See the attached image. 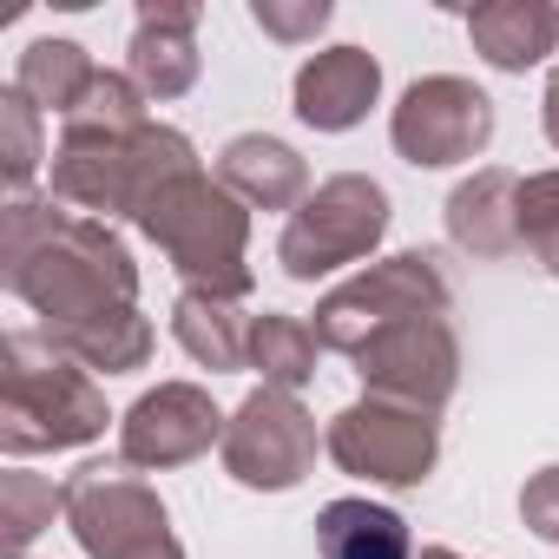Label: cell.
Here are the masks:
<instances>
[{
  "label": "cell",
  "instance_id": "5bb4252c",
  "mask_svg": "<svg viewBox=\"0 0 559 559\" xmlns=\"http://www.w3.org/2000/svg\"><path fill=\"white\" fill-rule=\"evenodd\" d=\"M217 185H224L237 204H257V211H297V204L310 198V165H304L284 139L243 132V139L224 145Z\"/></svg>",
  "mask_w": 559,
  "mask_h": 559
},
{
  "label": "cell",
  "instance_id": "44dd1931",
  "mask_svg": "<svg viewBox=\"0 0 559 559\" xmlns=\"http://www.w3.org/2000/svg\"><path fill=\"white\" fill-rule=\"evenodd\" d=\"M93 80H99V67H93L73 40H34V47L21 53L14 93H21V99H34V112H60V119H67Z\"/></svg>",
  "mask_w": 559,
  "mask_h": 559
},
{
  "label": "cell",
  "instance_id": "ac0fdd59",
  "mask_svg": "<svg viewBox=\"0 0 559 559\" xmlns=\"http://www.w3.org/2000/svg\"><path fill=\"white\" fill-rule=\"evenodd\" d=\"M191 27H198L191 8H145V14H139V34H132V80H139V93L178 99V93L198 80Z\"/></svg>",
  "mask_w": 559,
  "mask_h": 559
},
{
  "label": "cell",
  "instance_id": "6da1fadb",
  "mask_svg": "<svg viewBox=\"0 0 559 559\" xmlns=\"http://www.w3.org/2000/svg\"><path fill=\"white\" fill-rule=\"evenodd\" d=\"M0 276L40 317V330H67L99 310H126L139 297V270L99 217H80L67 204H34V198H8Z\"/></svg>",
  "mask_w": 559,
  "mask_h": 559
},
{
  "label": "cell",
  "instance_id": "9a60e30c",
  "mask_svg": "<svg viewBox=\"0 0 559 559\" xmlns=\"http://www.w3.org/2000/svg\"><path fill=\"white\" fill-rule=\"evenodd\" d=\"M448 237L480 263L513 257L520 250V178L513 171H474L448 198Z\"/></svg>",
  "mask_w": 559,
  "mask_h": 559
},
{
  "label": "cell",
  "instance_id": "ba28073f",
  "mask_svg": "<svg viewBox=\"0 0 559 559\" xmlns=\"http://www.w3.org/2000/svg\"><path fill=\"white\" fill-rule=\"evenodd\" d=\"M317 448H323L317 441V421L284 389H257L224 421V441H217L224 474L237 487H257V493H290V487H304V474L317 467Z\"/></svg>",
  "mask_w": 559,
  "mask_h": 559
},
{
  "label": "cell",
  "instance_id": "f1b7e54d",
  "mask_svg": "<svg viewBox=\"0 0 559 559\" xmlns=\"http://www.w3.org/2000/svg\"><path fill=\"white\" fill-rule=\"evenodd\" d=\"M546 139L559 145V73H552V86H546Z\"/></svg>",
  "mask_w": 559,
  "mask_h": 559
},
{
  "label": "cell",
  "instance_id": "83f0119b",
  "mask_svg": "<svg viewBox=\"0 0 559 559\" xmlns=\"http://www.w3.org/2000/svg\"><path fill=\"white\" fill-rule=\"evenodd\" d=\"M257 27H270V34H284V40H297V34H317L323 21H330V8L317 0V8H304V14H284V8H270V0H257Z\"/></svg>",
  "mask_w": 559,
  "mask_h": 559
},
{
  "label": "cell",
  "instance_id": "7a4b0ae2",
  "mask_svg": "<svg viewBox=\"0 0 559 559\" xmlns=\"http://www.w3.org/2000/svg\"><path fill=\"white\" fill-rule=\"evenodd\" d=\"M0 362H8L0 369V448L14 461L106 435V395L40 330H14Z\"/></svg>",
  "mask_w": 559,
  "mask_h": 559
},
{
  "label": "cell",
  "instance_id": "7402d4cb",
  "mask_svg": "<svg viewBox=\"0 0 559 559\" xmlns=\"http://www.w3.org/2000/svg\"><path fill=\"white\" fill-rule=\"evenodd\" d=\"M317 330L310 323H297V317H284V310H263L257 323H250V369L263 376V389H284V395H297L310 376H317Z\"/></svg>",
  "mask_w": 559,
  "mask_h": 559
},
{
  "label": "cell",
  "instance_id": "5b68a950",
  "mask_svg": "<svg viewBox=\"0 0 559 559\" xmlns=\"http://www.w3.org/2000/svg\"><path fill=\"white\" fill-rule=\"evenodd\" d=\"M454 290H448V270L441 257L428 250H402V257H382L369 263L362 276L336 284L323 304H317V343L336 349V356H362L382 330L395 323H415V317H448Z\"/></svg>",
  "mask_w": 559,
  "mask_h": 559
},
{
  "label": "cell",
  "instance_id": "8992f818",
  "mask_svg": "<svg viewBox=\"0 0 559 559\" xmlns=\"http://www.w3.org/2000/svg\"><path fill=\"white\" fill-rule=\"evenodd\" d=\"M389 230V191L376 178H323L284 224L276 237V263H284L297 284H317V276H336L349 263H362Z\"/></svg>",
  "mask_w": 559,
  "mask_h": 559
},
{
  "label": "cell",
  "instance_id": "277c9868",
  "mask_svg": "<svg viewBox=\"0 0 559 559\" xmlns=\"http://www.w3.org/2000/svg\"><path fill=\"white\" fill-rule=\"evenodd\" d=\"M139 224H145V237L178 263V276H185L191 290L230 297V304L250 297V270H243L250 217H243V204H237L224 185H211L204 171H185L178 185H165Z\"/></svg>",
  "mask_w": 559,
  "mask_h": 559
},
{
  "label": "cell",
  "instance_id": "52a82bcc",
  "mask_svg": "<svg viewBox=\"0 0 559 559\" xmlns=\"http://www.w3.org/2000/svg\"><path fill=\"white\" fill-rule=\"evenodd\" d=\"M60 493H67V526L93 559H139L145 546L171 539L165 500L126 461H86L80 474L60 480Z\"/></svg>",
  "mask_w": 559,
  "mask_h": 559
},
{
  "label": "cell",
  "instance_id": "4fadbf2b",
  "mask_svg": "<svg viewBox=\"0 0 559 559\" xmlns=\"http://www.w3.org/2000/svg\"><path fill=\"white\" fill-rule=\"evenodd\" d=\"M382 93V67L362 47H330L297 73V119L317 132H349Z\"/></svg>",
  "mask_w": 559,
  "mask_h": 559
},
{
  "label": "cell",
  "instance_id": "3957f363",
  "mask_svg": "<svg viewBox=\"0 0 559 559\" xmlns=\"http://www.w3.org/2000/svg\"><path fill=\"white\" fill-rule=\"evenodd\" d=\"M198 171L191 139L171 126H139L126 139H60L53 152V204L80 217H145L165 185Z\"/></svg>",
  "mask_w": 559,
  "mask_h": 559
},
{
  "label": "cell",
  "instance_id": "30bf717a",
  "mask_svg": "<svg viewBox=\"0 0 559 559\" xmlns=\"http://www.w3.org/2000/svg\"><path fill=\"white\" fill-rule=\"evenodd\" d=\"M389 139L408 165L435 171V165H461L474 158L487 139H493V99L474 86V80H454V73H435V80H415L389 119Z\"/></svg>",
  "mask_w": 559,
  "mask_h": 559
},
{
  "label": "cell",
  "instance_id": "e0dca14e",
  "mask_svg": "<svg viewBox=\"0 0 559 559\" xmlns=\"http://www.w3.org/2000/svg\"><path fill=\"white\" fill-rule=\"evenodd\" d=\"M60 356H73L86 376H132V369H145V356H152V323L139 317V304H126V310H99V317H86V323H67V330H40Z\"/></svg>",
  "mask_w": 559,
  "mask_h": 559
},
{
  "label": "cell",
  "instance_id": "603a6c76",
  "mask_svg": "<svg viewBox=\"0 0 559 559\" xmlns=\"http://www.w3.org/2000/svg\"><path fill=\"white\" fill-rule=\"evenodd\" d=\"M139 126H145L139 86L119 80V73H99V80L80 93V106L60 119V139H126V132H139Z\"/></svg>",
  "mask_w": 559,
  "mask_h": 559
},
{
  "label": "cell",
  "instance_id": "7c38bea8",
  "mask_svg": "<svg viewBox=\"0 0 559 559\" xmlns=\"http://www.w3.org/2000/svg\"><path fill=\"white\" fill-rule=\"evenodd\" d=\"M217 441H224V415H217V402H211L204 389H191V382H158V389L139 395V402L126 408V421H119V461H126V467H145V474L185 467V461L211 454Z\"/></svg>",
  "mask_w": 559,
  "mask_h": 559
},
{
  "label": "cell",
  "instance_id": "d6986e66",
  "mask_svg": "<svg viewBox=\"0 0 559 559\" xmlns=\"http://www.w3.org/2000/svg\"><path fill=\"white\" fill-rule=\"evenodd\" d=\"M317 552L323 559H415L408 520L376 500H330L317 513Z\"/></svg>",
  "mask_w": 559,
  "mask_h": 559
},
{
  "label": "cell",
  "instance_id": "4316f807",
  "mask_svg": "<svg viewBox=\"0 0 559 559\" xmlns=\"http://www.w3.org/2000/svg\"><path fill=\"white\" fill-rule=\"evenodd\" d=\"M520 513H526V526H533L546 546H559V467H539V474L526 480Z\"/></svg>",
  "mask_w": 559,
  "mask_h": 559
},
{
  "label": "cell",
  "instance_id": "484cf974",
  "mask_svg": "<svg viewBox=\"0 0 559 559\" xmlns=\"http://www.w3.org/2000/svg\"><path fill=\"white\" fill-rule=\"evenodd\" d=\"M0 119H8V185L14 198H27V178L40 165V126H34V99H21L8 86V99H0Z\"/></svg>",
  "mask_w": 559,
  "mask_h": 559
},
{
  "label": "cell",
  "instance_id": "9c48e42d",
  "mask_svg": "<svg viewBox=\"0 0 559 559\" xmlns=\"http://www.w3.org/2000/svg\"><path fill=\"white\" fill-rule=\"evenodd\" d=\"M330 461L356 480H382V487H421L435 454H441V421L402 402H356L330 421L323 435Z\"/></svg>",
  "mask_w": 559,
  "mask_h": 559
},
{
  "label": "cell",
  "instance_id": "2e32d148",
  "mask_svg": "<svg viewBox=\"0 0 559 559\" xmlns=\"http://www.w3.org/2000/svg\"><path fill=\"white\" fill-rule=\"evenodd\" d=\"M250 310L230 304V297H204V290H185L178 310H171V336L185 343L191 362H204L211 376H230V369H250Z\"/></svg>",
  "mask_w": 559,
  "mask_h": 559
},
{
  "label": "cell",
  "instance_id": "8fae6325",
  "mask_svg": "<svg viewBox=\"0 0 559 559\" xmlns=\"http://www.w3.org/2000/svg\"><path fill=\"white\" fill-rule=\"evenodd\" d=\"M356 376L369 382L376 402H402V408L441 415L454 382H461V343H454L448 317H415V323L382 330L356 356Z\"/></svg>",
  "mask_w": 559,
  "mask_h": 559
},
{
  "label": "cell",
  "instance_id": "d4e9b609",
  "mask_svg": "<svg viewBox=\"0 0 559 559\" xmlns=\"http://www.w3.org/2000/svg\"><path fill=\"white\" fill-rule=\"evenodd\" d=\"M53 513H67V493L40 474H8L0 480V520H8V539L27 546L40 526H53Z\"/></svg>",
  "mask_w": 559,
  "mask_h": 559
},
{
  "label": "cell",
  "instance_id": "ffe728a7",
  "mask_svg": "<svg viewBox=\"0 0 559 559\" xmlns=\"http://www.w3.org/2000/svg\"><path fill=\"white\" fill-rule=\"evenodd\" d=\"M467 34H474V47H480V60L487 67H500V73H526V67H539L552 47H559V8H474L467 14Z\"/></svg>",
  "mask_w": 559,
  "mask_h": 559
},
{
  "label": "cell",
  "instance_id": "cb8c5ba5",
  "mask_svg": "<svg viewBox=\"0 0 559 559\" xmlns=\"http://www.w3.org/2000/svg\"><path fill=\"white\" fill-rule=\"evenodd\" d=\"M520 250L546 276H559V171L520 178Z\"/></svg>",
  "mask_w": 559,
  "mask_h": 559
}]
</instances>
